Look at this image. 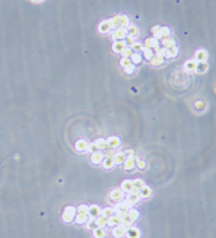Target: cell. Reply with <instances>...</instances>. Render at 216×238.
<instances>
[{
  "mask_svg": "<svg viewBox=\"0 0 216 238\" xmlns=\"http://www.w3.org/2000/svg\"><path fill=\"white\" fill-rule=\"evenodd\" d=\"M76 214H77V210L73 206H66L64 209V213H62V219H64L66 224H70V222L74 221Z\"/></svg>",
  "mask_w": 216,
  "mask_h": 238,
  "instance_id": "obj_1",
  "label": "cell"
},
{
  "mask_svg": "<svg viewBox=\"0 0 216 238\" xmlns=\"http://www.w3.org/2000/svg\"><path fill=\"white\" fill-rule=\"evenodd\" d=\"M126 194L122 191V188H114L112 191L110 192V196H108V199H110L111 203H118L120 202V200L124 199Z\"/></svg>",
  "mask_w": 216,
  "mask_h": 238,
  "instance_id": "obj_2",
  "label": "cell"
},
{
  "mask_svg": "<svg viewBox=\"0 0 216 238\" xmlns=\"http://www.w3.org/2000/svg\"><path fill=\"white\" fill-rule=\"evenodd\" d=\"M126 36H127V28L119 27V28H115L114 32H112V39L114 40H124Z\"/></svg>",
  "mask_w": 216,
  "mask_h": 238,
  "instance_id": "obj_3",
  "label": "cell"
},
{
  "mask_svg": "<svg viewBox=\"0 0 216 238\" xmlns=\"http://www.w3.org/2000/svg\"><path fill=\"white\" fill-rule=\"evenodd\" d=\"M126 199L128 200L131 204H135L139 202V199H140V196H139V190H136V188H132L131 191L128 192L127 195H126Z\"/></svg>",
  "mask_w": 216,
  "mask_h": 238,
  "instance_id": "obj_4",
  "label": "cell"
},
{
  "mask_svg": "<svg viewBox=\"0 0 216 238\" xmlns=\"http://www.w3.org/2000/svg\"><path fill=\"white\" fill-rule=\"evenodd\" d=\"M112 30V20H103L102 23L99 24V32L100 34H108V32Z\"/></svg>",
  "mask_w": 216,
  "mask_h": 238,
  "instance_id": "obj_5",
  "label": "cell"
},
{
  "mask_svg": "<svg viewBox=\"0 0 216 238\" xmlns=\"http://www.w3.org/2000/svg\"><path fill=\"white\" fill-rule=\"evenodd\" d=\"M143 47H146V49H151V50H155V49H158V47H159V42H158V39L154 38V36H151V38H147L146 40H145Z\"/></svg>",
  "mask_w": 216,
  "mask_h": 238,
  "instance_id": "obj_6",
  "label": "cell"
},
{
  "mask_svg": "<svg viewBox=\"0 0 216 238\" xmlns=\"http://www.w3.org/2000/svg\"><path fill=\"white\" fill-rule=\"evenodd\" d=\"M122 219H123L122 215L114 214L112 217H110L107 219V225L111 226V228H115V226H118V225H122Z\"/></svg>",
  "mask_w": 216,
  "mask_h": 238,
  "instance_id": "obj_7",
  "label": "cell"
},
{
  "mask_svg": "<svg viewBox=\"0 0 216 238\" xmlns=\"http://www.w3.org/2000/svg\"><path fill=\"white\" fill-rule=\"evenodd\" d=\"M103 160H104V154L103 152L96 151V152H93V154H91V163H93L95 166L102 164Z\"/></svg>",
  "mask_w": 216,
  "mask_h": 238,
  "instance_id": "obj_8",
  "label": "cell"
},
{
  "mask_svg": "<svg viewBox=\"0 0 216 238\" xmlns=\"http://www.w3.org/2000/svg\"><path fill=\"white\" fill-rule=\"evenodd\" d=\"M136 167V159H135V156L134 158H126V160L124 163H123V168H124L126 171H132L134 168Z\"/></svg>",
  "mask_w": 216,
  "mask_h": 238,
  "instance_id": "obj_9",
  "label": "cell"
},
{
  "mask_svg": "<svg viewBox=\"0 0 216 238\" xmlns=\"http://www.w3.org/2000/svg\"><path fill=\"white\" fill-rule=\"evenodd\" d=\"M120 146V140H119V137L116 136H111L107 139V148H110V150H115V148H118Z\"/></svg>",
  "mask_w": 216,
  "mask_h": 238,
  "instance_id": "obj_10",
  "label": "cell"
},
{
  "mask_svg": "<svg viewBox=\"0 0 216 238\" xmlns=\"http://www.w3.org/2000/svg\"><path fill=\"white\" fill-rule=\"evenodd\" d=\"M126 229L123 225H118V226H115L114 228V230H112V236L115 237V238H123L126 236Z\"/></svg>",
  "mask_w": 216,
  "mask_h": 238,
  "instance_id": "obj_11",
  "label": "cell"
},
{
  "mask_svg": "<svg viewBox=\"0 0 216 238\" xmlns=\"http://www.w3.org/2000/svg\"><path fill=\"white\" fill-rule=\"evenodd\" d=\"M88 215L92 218H97L102 215V209L96 204H92V206H88Z\"/></svg>",
  "mask_w": 216,
  "mask_h": 238,
  "instance_id": "obj_12",
  "label": "cell"
},
{
  "mask_svg": "<svg viewBox=\"0 0 216 238\" xmlns=\"http://www.w3.org/2000/svg\"><path fill=\"white\" fill-rule=\"evenodd\" d=\"M207 59H208V53L205 50L200 49V50L196 51V54H195V61L196 62H207Z\"/></svg>",
  "mask_w": 216,
  "mask_h": 238,
  "instance_id": "obj_13",
  "label": "cell"
},
{
  "mask_svg": "<svg viewBox=\"0 0 216 238\" xmlns=\"http://www.w3.org/2000/svg\"><path fill=\"white\" fill-rule=\"evenodd\" d=\"M126 42L124 40H114V44H112V50L115 51V53H119V54H122V51L126 49Z\"/></svg>",
  "mask_w": 216,
  "mask_h": 238,
  "instance_id": "obj_14",
  "label": "cell"
},
{
  "mask_svg": "<svg viewBox=\"0 0 216 238\" xmlns=\"http://www.w3.org/2000/svg\"><path fill=\"white\" fill-rule=\"evenodd\" d=\"M196 66H197V62L195 59H189L184 63V70L188 73H195L196 72Z\"/></svg>",
  "mask_w": 216,
  "mask_h": 238,
  "instance_id": "obj_15",
  "label": "cell"
},
{
  "mask_svg": "<svg viewBox=\"0 0 216 238\" xmlns=\"http://www.w3.org/2000/svg\"><path fill=\"white\" fill-rule=\"evenodd\" d=\"M177 54H178V47H177V46H173V47H170V49H166V50H165L163 58L170 59V58L177 57Z\"/></svg>",
  "mask_w": 216,
  "mask_h": 238,
  "instance_id": "obj_16",
  "label": "cell"
},
{
  "mask_svg": "<svg viewBox=\"0 0 216 238\" xmlns=\"http://www.w3.org/2000/svg\"><path fill=\"white\" fill-rule=\"evenodd\" d=\"M103 167L106 170H111L112 167L115 166V162H114V156H110V155H107L106 158H104V160H103Z\"/></svg>",
  "mask_w": 216,
  "mask_h": 238,
  "instance_id": "obj_17",
  "label": "cell"
},
{
  "mask_svg": "<svg viewBox=\"0 0 216 238\" xmlns=\"http://www.w3.org/2000/svg\"><path fill=\"white\" fill-rule=\"evenodd\" d=\"M163 61H165V58L161 57V55H153V58L150 59V63L151 66H155V68H159V66L163 65Z\"/></svg>",
  "mask_w": 216,
  "mask_h": 238,
  "instance_id": "obj_18",
  "label": "cell"
},
{
  "mask_svg": "<svg viewBox=\"0 0 216 238\" xmlns=\"http://www.w3.org/2000/svg\"><path fill=\"white\" fill-rule=\"evenodd\" d=\"M151 195H153V191H151L150 187H147V186H143V187L139 190V196L140 198L147 199V198H150Z\"/></svg>",
  "mask_w": 216,
  "mask_h": 238,
  "instance_id": "obj_19",
  "label": "cell"
},
{
  "mask_svg": "<svg viewBox=\"0 0 216 238\" xmlns=\"http://www.w3.org/2000/svg\"><path fill=\"white\" fill-rule=\"evenodd\" d=\"M74 148H76V151H79V152H85V151H87V148H88V141L87 140L76 141V146H74Z\"/></svg>",
  "mask_w": 216,
  "mask_h": 238,
  "instance_id": "obj_20",
  "label": "cell"
},
{
  "mask_svg": "<svg viewBox=\"0 0 216 238\" xmlns=\"http://www.w3.org/2000/svg\"><path fill=\"white\" fill-rule=\"evenodd\" d=\"M130 61H131L132 65H139V63H142L143 57L140 53H132L131 57H130Z\"/></svg>",
  "mask_w": 216,
  "mask_h": 238,
  "instance_id": "obj_21",
  "label": "cell"
},
{
  "mask_svg": "<svg viewBox=\"0 0 216 238\" xmlns=\"http://www.w3.org/2000/svg\"><path fill=\"white\" fill-rule=\"evenodd\" d=\"M126 234H127L128 238H139V236H140L139 230L135 229V228H132V226H130V228L126 230Z\"/></svg>",
  "mask_w": 216,
  "mask_h": 238,
  "instance_id": "obj_22",
  "label": "cell"
},
{
  "mask_svg": "<svg viewBox=\"0 0 216 238\" xmlns=\"http://www.w3.org/2000/svg\"><path fill=\"white\" fill-rule=\"evenodd\" d=\"M127 35L132 36V38H136V36L139 35V28H138L136 26H134V24H130L127 27Z\"/></svg>",
  "mask_w": 216,
  "mask_h": 238,
  "instance_id": "obj_23",
  "label": "cell"
},
{
  "mask_svg": "<svg viewBox=\"0 0 216 238\" xmlns=\"http://www.w3.org/2000/svg\"><path fill=\"white\" fill-rule=\"evenodd\" d=\"M122 191L124 192V194H128L130 191H131V190L134 188V186H132V180H124L122 183Z\"/></svg>",
  "mask_w": 216,
  "mask_h": 238,
  "instance_id": "obj_24",
  "label": "cell"
},
{
  "mask_svg": "<svg viewBox=\"0 0 216 238\" xmlns=\"http://www.w3.org/2000/svg\"><path fill=\"white\" fill-rule=\"evenodd\" d=\"M126 160V156H124V152H116L114 155V162L115 164H123Z\"/></svg>",
  "mask_w": 216,
  "mask_h": 238,
  "instance_id": "obj_25",
  "label": "cell"
},
{
  "mask_svg": "<svg viewBox=\"0 0 216 238\" xmlns=\"http://www.w3.org/2000/svg\"><path fill=\"white\" fill-rule=\"evenodd\" d=\"M119 26L123 28H127L130 26V19L126 15H119Z\"/></svg>",
  "mask_w": 216,
  "mask_h": 238,
  "instance_id": "obj_26",
  "label": "cell"
},
{
  "mask_svg": "<svg viewBox=\"0 0 216 238\" xmlns=\"http://www.w3.org/2000/svg\"><path fill=\"white\" fill-rule=\"evenodd\" d=\"M162 47H165V49H170V47H173V46H176V42H174V39L173 38H163L162 39Z\"/></svg>",
  "mask_w": 216,
  "mask_h": 238,
  "instance_id": "obj_27",
  "label": "cell"
},
{
  "mask_svg": "<svg viewBox=\"0 0 216 238\" xmlns=\"http://www.w3.org/2000/svg\"><path fill=\"white\" fill-rule=\"evenodd\" d=\"M95 146L97 148V151H103L107 148V140L106 139H97L95 141Z\"/></svg>",
  "mask_w": 216,
  "mask_h": 238,
  "instance_id": "obj_28",
  "label": "cell"
},
{
  "mask_svg": "<svg viewBox=\"0 0 216 238\" xmlns=\"http://www.w3.org/2000/svg\"><path fill=\"white\" fill-rule=\"evenodd\" d=\"M92 232H93L95 238H104V236H106V229L104 228H95Z\"/></svg>",
  "mask_w": 216,
  "mask_h": 238,
  "instance_id": "obj_29",
  "label": "cell"
},
{
  "mask_svg": "<svg viewBox=\"0 0 216 238\" xmlns=\"http://www.w3.org/2000/svg\"><path fill=\"white\" fill-rule=\"evenodd\" d=\"M88 215H80V214H76V217H74V222H76L77 225H84L87 224L88 221Z\"/></svg>",
  "mask_w": 216,
  "mask_h": 238,
  "instance_id": "obj_30",
  "label": "cell"
},
{
  "mask_svg": "<svg viewBox=\"0 0 216 238\" xmlns=\"http://www.w3.org/2000/svg\"><path fill=\"white\" fill-rule=\"evenodd\" d=\"M95 224H96V228H106L107 226V219L100 215V217L95 218Z\"/></svg>",
  "mask_w": 216,
  "mask_h": 238,
  "instance_id": "obj_31",
  "label": "cell"
},
{
  "mask_svg": "<svg viewBox=\"0 0 216 238\" xmlns=\"http://www.w3.org/2000/svg\"><path fill=\"white\" fill-rule=\"evenodd\" d=\"M153 55H154V51H153L151 49H146V47H143V50H142V57H143L145 59L150 61V59L153 58Z\"/></svg>",
  "mask_w": 216,
  "mask_h": 238,
  "instance_id": "obj_32",
  "label": "cell"
},
{
  "mask_svg": "<svg viewBox=\"0 0 216 238\" xmlns=\"http://www.w3.org/2000/svg\"><path fill=\"white\" fill-rule=\"evenodd\" d=\"M115 214V211L112 207H106L104 210H102V217H104L106 219H108L110 217H112V215Z\"/></svg>",
  "mask_w": 216,
  "mask_h": 238,
  "instance_id": "obj_33",
  "label": "cell"
},
{
  "mask_svg": "<svg viewBox=\"0 0 216 238\" xmlns=\"http://www.w3.org/2000/svg\"><path fill=\"white\" fill-rule=\"evenodd\" d=\"M207 70H208L207 62H197V66H196V72L197 73H205Z\"/></svg>",
  "mask_w": 216,
  "mask_h": 238,
  "instance_id": "obj_34",
  "label": "cell"
},
{
  "mask_svg": "<svg viewBox=\"0 0 216 238\" xmlns=\"http://www.w3.org/2000/svg\"><path fill=\"white\" fill-rule=\"evenodd\" d=\"M132 224H134V221L128 217V215H124V217H123V219H122V225L124 226L126 229H128L130 226H132Z\"/></svg>",
  "mask_w": 216,
  "mask_h": 238,
  "instance_id": "obj_35",
  "label": "cell"
},
{
  "mask_svg": "<svg viewBox=\"0 0 216 238\" xmlns=\"http://www.w3.org/2000/svg\"><path fill=\"white\" fill-rule=\"evenodd\" d=\"M131 50H132V53H142V50H143V43H140V42H135L131 46Z\"/></svg>",
  "mask_w": 216,
  "mask_h": 238,
  "instance_id": "obj_36",
  "label": "cell"
},
{
  "mask_svg": "<svg viewBox=\"0 0 216 238\" xmlns=\"http://www.w3.org/2000/svg\"><path fill=\"white\" fill-rule=\"evenodd\" d=\"M127 215H128V217L132 219V221H136V219H138V217H139V211H138V210H135V209H132V207H131V209L128 210Z\"/></svg>",
  "mask_w": 216,
  "mask_h": 238,
  "instance_id": "obj_37",
  "label": "cell"
},
{
  "mask_svg": "<svg viewBox=\"0 0 216 238\" xmlns=\"http://www.w3.org/2000/svg\"><path fill=\"white\" fill-rule=\"evenodd\" d=\"M76 210H77V214H80V215H88V206H85V204H80Z\"/></svg>",
  "mask_w": 216,
  "mask_h": 238,
  "instance_id": "obj_38",
  "label": "cell"
},
{
  "mask_svg": "<svg viewBox=\"0 0 216 238\" xmlns=\"http://www.w3.org/2000/svg\"><path fill=\"white\" fill-rule=\"evenodd\" d=\"M159 34H161L162 39H163V38H169V36H170V30H169V27H161V30H159Z\"/></svg>",
  "mask_w": 216,
  "mask_h": 238,
  "instance_id": "obj_39",
  "label": "cell"
},
{
  "mask_svg": "<svg viewBox=\"0 0 216 238\" xmlns=\"http://www.w3.org/2000/svg\"><path fill=\"white\" fill-rule=\"evenodd\" d=\"M132 186H134V188L140 190L145 186V182L142 179H135V180H132Z\"/></svg>",
  "mask_w": 216,
  "mask_h": 238,
  "instance_id": "obj_40",
  "label": "cell"
},
{
  "mask_svg": "<svg viewBox=\"0 0 216 238\" xmlns=\"http://www.w3.org/2000/svg\"><path fill=\"white\" fill-rule=\"evenodd\" d=\"M87 228L89 230H93L96 228V224H95V218H92V217H89L88 218V221H87Z\"/></svg>",
  "mask_w": 216,
  "mask_h": 238,
  "instance_id": "obj_41",
  "label": "cell"
},
{
  "mask_svg": "<svg viewBox=\"0 0 216 238\" xmlns=\"http://www.w3.org/2000/svg\"><path fill=\"white\" fill-rule=\"evenodd\" d=\"M124 42H126V46H127V47H131L132 44L136 42V40H135V38H132V36H128V35H127V36H126V39H124Z\"/></svg>",
  "mask_w": 216,
  "mask_h": 238,
  "instance_id": "obj_42",
  "label": "cell"
},
{
  "mask_svg": "<svg viewBox=\"0 0 216 238\" xmlns=\"http://www.w3.org/2000/svg\"><path fill=\"white\" fill-rule=\"evenodd\" d=\"M131 54H132V50H131V47H126V49L122 51V55H123V58H130V57H131Z\"/></svg>",
  "mask_w": 216,
  "mask_h": 238,
  "instance_id": "obj_43",
  "label": "cell"
},
{
  "mask_svg": "<svg viewBox=\"0 0 216 238\" xmlns=\"http://www.w3.org/2000/svg\"><path fill=\"white\" fill-rule=\"evenodd\" d=\"M131 65V61H130V58H122V61H120V66L123 69L124 68H127V66Z\"/></svg>",
  "mask_w": 216,
  "mask_h": 238,
  "instance_id": "obj_44",
  "label": "cell"
},
{
  "mask_svg": "<svg viewBox=\"0 0 216 238\" xmlns=\"http://www.w3.org/2000/svg\"><path fill=\"white\" fill-rule=\"evenodd\" d=\"M136 168L138 170H145L146 168V162L145 160H138L136 159Z\"/></svg>",
  "mask_w": 216,
  "mask_h": 238,
  "instance_id": "obj_45",
  "label": "cell"
},
{
  "mask_svg": "<svg viewBox=\"0 0 216 238\" xmlns=\"http://www.w3.org/2000/svg\"><path fill=\"white\" fill-rule=\"evenodd\" d=\"M111 20H112V30L120 27V26H119V15H118V16H115V18H112Z\"/></svg>",
  "mask_w": 216,
  "mask_h": 238,
  "instance_id": "obj_46",
  "label": "cell"
},
{
  "mask_svg": "<svg viewBox=\"0 0 216 238\" xmlns=\"http://www.w3.org/2000/svg\"><path fill=\"white\" fill-rule=\"evenodd\" d=\"M124 72H126V74H132L134 72H135V65H130V66H127V68H124Z\"/></svg>",
  "mask_w": 216,
  "mask_h": 238,
  "instance_id": "obj_47",
  "label": "cell"
},
{
  "mask_svg": "<svg viewBox=\"0 0 216 238\" xmlns=\"http://www.w3.org/2000/svg\"><path fill=\"white\" fill-rule=\"evenodd\" d=\"M87 151H88V152H91V154H93V152H96V151H97V148H96L95 143H92V144H88V148H87Z\"/></svg>",
  "mask_w": 216,
  "mask_h": 238,
  "instance_id": "obj_48",
  "label": "cell"
},
{
  "mask_svg": "<svg viewBox=\"0 0 216 238\" xmlns=\"http://www.w3.org/2000/svg\"><path fill=\"white\" fill-rule=\"evenodd\" d=\"M123 152H124L126 158H134V156H135V152H134L132 150H126V151H123Z\"/></svg>",
  "mask_w": 216,
  "mask_h": 238,
  "instance_id": "obj_49",
  "label": "cell"
},
{
  "mask_svg": "<svg viewBox=\"0 0 216 238\" xmlns=\"http://www.w3.org/2000/svg\"><path fill=\"white\" fill-rule=\"evenodd\" d=\"M196 108H197V109H199V110H204V109H205V108H207V104H204V102H196Z\"/></svg>",
  "mask_w": 216,
  "mask_h": 238,
  "instance_id": "obj_50",
  "label": "cell"
},
{
  "mask_svg": "<svg viewBox=\"0 0 216 238\" xmlns=\"http://www.w3.org/2000/svg\"><path fill=\"white\" fill-rule=\"evenodd\" d=\"M159 30H161V27H159V26H154V27L151 28V32H153V34H155V32H158Z\"/></svg>",
  "mask_w": 216,
  "mask_h": 238,
  "instance_id": "obj_51",
  "label": "cell"
},
{
  "mask_svg": "<svg viewBox=\"0 0 216 238\" xmlns=\"http://www.w3.org/2000/svg\"><path fill=\"white\" fill-rule=\"evenodd\" d=\"M32 2H34V3H42L43 0H32Z\"/></svg>",
  "mask_w": 216,
  "mask_h": 238,
  "instance_id": "obj_52",
  "label": "cell"
}]
</instances>
